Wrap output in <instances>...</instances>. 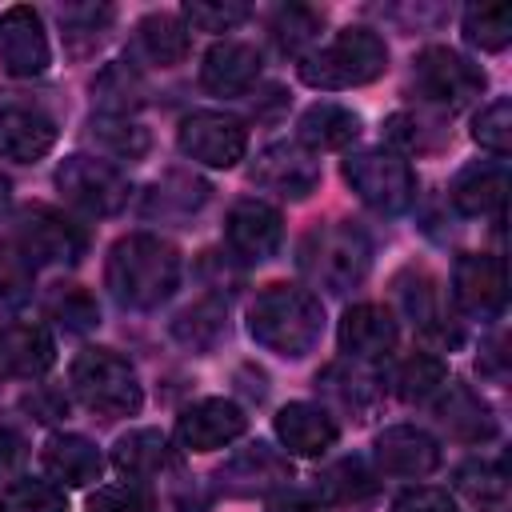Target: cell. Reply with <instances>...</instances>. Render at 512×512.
<instances>
[{"label":"cell","instance_id":"6da1fadb","mask_svg":"<svg viewBox=\"0 0 512 512\" xmlns=\"http://www.w3.org/2000/svg\"><path fill=\"white\" fill-rule=\"evenodd\" d=\"M104 284L124 308L136 312L160 308L180 284V256L168 240L152 232H132L112 244L104 264Z\"/></svg>","mask_w":512,"mask_h":512},{"label":"cell","instance_id":"7a4b0ae2","mask_svg":"<svg viewBox=\"0 0 512 512\" xmlns=\"http://www.w3.org/2000/svg\"><path fill=\"white\" fill-rule=\"evenodd\" d=\"M248 332L260 348L300 360L320 344L324 308L312 292L296 284H268L248 308Z\"/></svg>","mask_w":512,"mask_h":512},{"label":"cell","instance_id":"3957f363","mask_svg":"<svg viewBox=\"0 0 512 512\" xmlns=\"http://www.w3.org/2000/svg\"><path fill=\"white\" fill-rule=\"evenodd\" d=\"M384 68H388V48L372 28H344L328 44L300 56V80L308 88H324V92L368 84Z\"/></svg>","mask_w":512,"mask_h":512},{"label":"cell","instance_id":"277c9868","mask_svg":"<svg viewBox=\"0 0 512 512\" xmlns=\"http://www.w3.org/2000/svg\"><path fill=\"white\" fill-rule=\"evenodd\" d=\"M372 244L352 220L312 228L300 244V272L324 292H348L368 276Z\"/></svg>","mask_w":512,"mask_h":512},{"label":"cell","instance_id":"5b68a950","mask_svg":"<svg viewBox=\"0 0 512 512\" xmlns=\"http://www.w3.org/2000/svg\"><path fill=\"white\" fill-rule=\"evenodd\" d=\"M68 380H72V392L80 396V404L92 408L96 416H108V420L132 416L144 404V388H140L136 368L108 348H84L72 360Z\"/></svg>","mask_w":512,"mask_h":512},{"label":"cell","instance_id":"8992f818","mask_svg":"<svg viewBox=\"0 0 512 512\" xmlns=\"http://www.w3.org/2000/svg\"><path fill=\"white\" fill-rule=\"evenodd\" d=\"M348 188L376 212H404L416 200V172L400 152L364 148L344 160Z\"/></svg>","mask_w":512,"mask_h":512},{"label":"cell","instance_id":"52a82bcc","mask_svg":"<svg viewBox=\"0 0 512 512\" xmlns=\"http://www.w3.org/2000/svg\"><path fill=\"white\" fill-rule=\"evenodd\" d=\"M12 244L28 256V264H76L88 248V236L80 224H72L64 212L48 204H28L12 220Z\"/></svg>","mask_w":512,"mask_h":512},{"label":"cell","instance_id":"ba28073f","mask_svg":"<svg viewBox=\"0 0 512 512\" xmlns=\"http://www.w3.org/2000/svg\"><path fill=\"white\" fill-rule=\"evenodd\" d=\"M56 188L84 216H116L132 196L128 176L116 164L92 156H68L56 168Z\"/></svg>","mask_w":512,"mask_h":512},{"label":"cell","instance_id":"9c48e42d","mask_svg":"<svg viewBox=\"0 0 512 512\" xmlns=\"http://www.w3.org/2000/svg\"><path fill=\"white\" fill-rule=\"evenodd\" d=\"M412 84L428 104L440 108H464L484 92V68L452 48H424L412 64Z\"/></svg>","mask_w":512,"mask_h":512},{"label":"cell","instance_id":"30bf717a","mask_svg":"<svg viewBox=\"0 0 512 512\" xmlns=\"http://www.w3.org/2000/svg\"><path fill=\"white\" fill-rule=\"evenodd\" d=\"M176 144L196 164L232 168L248 152V128L228 112H192V116L180 120Z\"/></svg>","mask_w":512,"mask_h":512},{"label":"cell","instance_id":"8fae6325","mask_svg":"<svg viewBox=\"0 0 512 512\" xmlns=\"http://www.w3.org/2000/svg\"><path fill=\"white\" fill-rule=\"evenodd\" d=\"M452 300L460 312L476 320H496L508 304V276L500 256L464 252L452 268Z\"/></svg>","mask_w":512,"mask_h":512},{"label":"cell","instance_id":"7c38bea8","mask_svg":"<svg viewBox=\"0 0 512 512\" xmlns=\"http://www.w3.org/2000/svg\"><path fill=\"white\" fill-rule=\"evenodd\" d=\"M52 60L48 32L36 8L16 4L0 16V68L8 76H40Z\"/></svg>","mask_w":512,"mask_h":512},{"label":"cell","instance_id":"4fadbf2b","mask_svg":"<svg viewBox=\"0 0 512 512\" xmlns=\"http://www.w3.org/2000/svg\"><path fill=\"white\" fill-rule=\"evenodd\" d=\"M244 428H248V416H244L240 404H232L224 396H208V400H196L180 412L176 440L188 452H216V448L232 444Z\"/></svg>","mask_w":512,"mask_h":512},{"label":"cell","instance_id":"5bb4252c","mask_svg":"<svg viewBox=\"0 0 512 512\" xmlns=\"http://www.w3.org/2000/svg\"><path fill=\"white\" fill-rule=\"evenodd\" d=\"M248 176H252V184H260V188H268V192H276L284 200H304L320 184V164L312 160L308 148L280 140V144H268L256 156Z\"/></svg>","mask_w":512,"mask_h":512},{"label":"cell","instance_id":"9a60e30c","mask_svg":"<svg viewBox=\"0 0 512 512\" xmlns=\"http://www.w3.org/2000/svg\"><path fill=\"white\" fill-rule=\"evenodd\" d=\"M224 236H228V248L240 256V260H268L280 240H284V220L272 204L264 200H236L224 216Z\"/></svg>","mask_w":512,"mask_h":512},{"label":"cell","instance_id":"2e32d148","mask_svg":"<svg viewBox=\"0 0 512 512\" xmlns=\"http://www.w3.org/2000/svg\"><path fill=\"white\" fill-rule=\"evenodd\" d=\"M372 456L384 476H404V480H420L440 468V444L424 428H412V424L384 428L372 444Z\"/></svg>","mask_w":512,"mask_h":512},{"label":"cell","instance_id":"e0dca14e","mask_svg":"<svg viewBox=\"0 0 512 512\" xmlns=\"http://www.w3.org/2000/svg\"><path fill=\"white\" fill-rule=\"evenodd\" d=\"M288 480H292L288 456H280L276 448H268L260 440L240 448L236 456H228L220 468V488L232 496H264L272 488H288Z\"/></svg>","mask_w":512,"mask_h":512},{"label":"cell","instance_id":"ac0fdd59","mask_svg":"<svg viewBox=\"0 0 512 512\" xmlns=\"http://www.w3.org/2000/svg\"><path fill=\"white\" fill-rule=\"evenodd\" d=\"M396 320L384 304H352L340 320V348L352 360H380L396 348Z\"/></svg>","mask_w":512,"mask_h":512},{"label":"cell","instance_id":"d6986e66","mask_svg":"<svg viewBox=\"0 0 512 512\" xmlns=\"http://www.w3.org/2000/svg\"><path fill=\"white\" fill-rule=\"evenodd\" d=\"M436 416L440 424L456 436V440H468V444H484L496 436V416L488 408L484 396H476L468 384L460 380H444V388L436 392Z\"/></svg>","mask_w":512,"mask_h":512},{"label":"cell","instance_id":"ffe728a7","mask_svg":"<svg viewBox=\"0 0 512 512\" xmlns=\"http://www.w3.org/2000/svg\"><path fill=\"white\" fill-rule=\"evenodd\" d=\"M56 344L40 324H0V372L16 380H36L52 368Z\"/></svg>","mask_w":512,"mask_h":512},{"label":"cell","instance_id":"44dd1931","mask_svg":"<svg viewBox=\"0 0 512 512\" xmlns=\"http://www.w3.org/2000/svg\"><path fill=\"white\" fill-rule=\"evenodd\" d=\"M260 80V52L244 40L216 44L200 64V84L216 96H240Z\"/></svg>","mask_w":512,"mask_h":512},{"label":"cell","instance_id":"7402d4cb","mask_svg":"<svg viewBox=\"0 0 512 512\" xmlns=\"http://www.w3.org/2000/svg\"><path fill=\"white\" fill-rule=\"evenodd\" d=\"M276 436L288 448V456H324L336 444L340 428L324 408L300 400V404H284L276 412Z\"/></svg>","mask_w":512,"mask_h":512},{"label":"cell","instance_id":"603a6c76","mask_svg":"<svg viewBox=\"0 0 512 512\" xmlns=\"http://www.w3.org/2000/svg\"><path fill=\"white\" fill-rule=\"evenodd\" d=\"M40 464H44V476L56 484V488H84L92 480H100V468H104V456L96 452L92 440L76 436V432H64V436H52L40 452Z\"/></svg>","mask_w":512,"mask_h":512},{"label":"cell","instance_id":"cb8c5ba5","mask_svg":"<svg viewBox=\"0 0 512 512\" xmlns=\"http://www.w3.org/2000/svg\"><path fill=\"white\" fill-rule=\"evenodd\" d=\"M56 144V124L36 108H0V156L16 164H32L48 156Z\"/></svg>","mask_w":512,"mask_h":512},{"label":"cell","instance_id":"d4e9b609","mask_svg":"<svg viewBox=\"0 0 512 512\" xmlns=\"http://www.w3.org/2000/svg\"><path fill=\"white\" fill-rule=\"evenodd\" d=\"M112 464L128 480H152L176 464L168 436L160 428H132L112 444Z\"/></svg>","mask_w":512,"mask_h":512},{"label":"cell","instance_id":"484cf974","mask_svg":"<svg viewBox=\"0 0 512 512\" xmlns=\"http://www.w3.org/2000/svg\"><path fill=\"white\" fill-rule=\"evenodd\" d=\"M508 192V168L504 164H468L456 172L448 196L460 216H488L504 204Z\"/></svg>","mask_w":512,"mask_h":512},{"label":"cell","instance_id":"4316f807","mask_svg":"<svg viewBox=\"0 0 512 512\" xmlns=\"http://www.w3.org/2000/svg\"><path fill=\"white\" fill-rule=\"evenodd\" d=\"M316 388L340 408V412H352L356 420L364 412H372V404L380 400V380L368 372V368H356V364H328L320 376H316Z\"/></svg>","mask_w":512,"mask_h":512},{"label":"cell","instance_id":"83f0119b","mask_svg":"<svg viewBox=\"0 0 512 512\" xmlns=\"http://www.w3.org/2000/svg\"><path fill=\"white\" fill-rule=\"evenodd\" d=\"M408 276H412V284H404V280L396 284V288H400V304H404L408 320H412L424 336H432V340H440V344L456 348V344H460V328L444 320L440 300H436V284H432L424 272H408Z\"/></svg>","mask_w":512,"mask_h":512},{"label":"cell","instance_id":"f1b7e54d","mask_svg":"<svg viewBox=\"0 0 512 512\" xmlns=\"http://www.w3.org/2000/svg\"><path fill=\"white\" fill-rule=\"evenodd\" d=\"M136 48L144 60L160 64V68H172L188 56V28L180 16H168V12H152L136 24Z\"/></svg>","mask_w":512,"mask_h":512},{"label":"cell","instance_id":"f546056e","mask_svg":"<svg viewBox=\"0 0 512 512\" xmlns=\"http://www.w3.org/2000/svg\"><path fill=\"white\" fill-rule=\"evenodd\" d=\"M360 136V116L344 104L320 100L300 116V140L308 148H344Z\"/></svg>","mask_w":512,"mask_h":512},{"label":"cell","instance_id":"4dcf8cb0","mask_svg":"<svg viewBox=\"0 0 512 512\" xmlns=\"http://www.w3.org/2000/svg\"><path fill=\"white\" fill-rule=\"evenodd\" d=\"M444 380H448V368H444L440 356H432V352H412L408 360L396 364V372H392V392H396L400 400H408V404H420V400H432V396L444 388Z\"/></svg>","mask_w":512,"mask_h":512},{"label":"cell","instance_id":"1f68e13d","mask_svg":"<svg viewBox=\"0 0 512 512\" xmlns=\"http://www.w3.org/2000/svg\"><path fill=\"white\" fill-rule=\"evenodd\" d=\"M44 312H48V320H56L64 332H92V328L100 324V304H96V296H92L88 288H80V284H60V288H52L48 300H44Z\"/></svg>","mask_w":512,"mask_h":512},{"label":"cell","instance_id":"d6a6232c","mask_svg":"<svg viewBox=\"0 0 512 512\" xmlns=\"http://www.w3.org/2000/svg\"><path fill=\"white\" fill-rule=\"evenodd\" d=\"M320 28H324V12L308 8V4H284L272 16V36L292 56H308L312 44L320 40Z\"/></svg>","mask_w":512,"mask_h":512},{"label":"cell","instance_id":"836d02e7","mask_svg":"<svg viewBox=\"0 0 512 512\" xmlns=\"http://www.w3.org/2000/svg\"><path fill=\"white\" fill-rule=\"evenodd\" d=\"M464 40L480 52H500L512 40V4H472L464 12Z\"/></svg>","mask_w":512,"mask_h":512},{"label":"cell","instance_id":"e575fe53","mask_svg":"<svg viewBox=\"0 0 512 512\" xmlns=\"http://www.w3.org/2000/svg\"><path fill=\"white\" fill-rule=\"evenodd\" d=\"M208 200V184L196 180V176H184V172H168L164 180L152 184L148 192V212L156 216H188L196 212L200 204Z\"/></svg>","mask_w":512,"mask_h":512},{"label":"cell","instance_id":"d590c367","mask_svg":"<svg viewBox=\"0 0 512 512\" xmlns=\"http://www.w3.org/2000/svg\"><path fill=\"white\" fill-rule=\"evenodd\" d=\"M320 492L336 504H352V500H364L376 492V472L368 468L364 456H344L336 460L332 468L320 472Z\"/></svg>","mask_w":512,"mask_h":512},{"label":"cell","instance_id":"8d00e7d4","mask_svg":"<svg viewBox=\"0 0 512 512\" xmlns=\"http://www.w3.org/2000/svg\"><path fill=\"white\" fill-rule=\"evenodd\" d=\"M92 92H96L104 116H128V112L140 108V100H144V88H140L136 72L124 68V64H108V68L96 76Z\"/></svg>","mask_w":512,"mask_h":512},{"label":"cell","instance_id":"74e56055","mask_svg":"<svg viewBox=\"0 0 512 512\" xmlns=\"http://www.w3.org/2000/svg\"><path fill=\"white\" fill-rule=\"evenodd\" d=\"M92 140L120 156V160H140L148 152V132L140 124H132L128 116H96L92 120Z\"/></svg>","mask_w":512,"mask_h":512},{"label":"cell","instance_id":"f35d334b","mask_svg":"<svg viewBox=\"0 0 512 512\" xmlns=\"http://www.w3.org/2000/svg\"><path fill=\"white\" fill-rule=\"evenodd\" d=\"M32 272L36 268L12 240L0 244V312H12L32 300Z\"/></svg>","mask_w":512,"mask_h":512},{"label":"cell","instance_id":"ab89813d","mask_svg":"<svg viewBox=\"0 0 512 512\" xmlns=\"http://www.w3.org/2000/svg\"><path fill=\"white\" fill-rule=\"evenodd\" d=\"M384 140L392 148H400V156L404 152H428V148H436L444 140V128L424 120V116H416V112H396V116L384 120Z\"/></svg>","mask_w":512,"mask_h":512},{"label":"cell","instance_id":"60d3db41","mask_svg":"<svg viewBox=\"0 0 512 512\" xmlns=\"http://www.w3.org/2000/svg\"><path fill=\"white\" fill-rule=\"evenodd\" d=\"M224 328H228V320H224V304H216V300L192 304V308L180 312L176 324H172V332H176L184 344H192V348H212V344L220 340Z\"/></svg>","mask_w":512,"mask_h":512},{"label":"cell","instance_id":"b9f144b4","mask_svg":"<svg viewBox=\"0 0 512 512\" xmlns=\"http://www.w3.org/2000/svg\"><path fill=\"white\" fill-rule=\"evenodd\" d=\"M0 512H64V488L52 480H16L4 488Z\"/></svg>","mask_w":512,"mask_h":512},{"label":"cell","instance_id":"7bdbcfd3","mask_svg":"<svg viewBox=\"0 0 512 512\" xmlns=\"http://www.w3.org/2000/svg\"><path fill=\"white\" fill-rule=\"evenodd\" d=\"M248 16H252V8L240 0H188L184 4V20L200 32H232Z\"/></svg>","mask_w":512,"mask_h":512},{"label":"cell","instance_id":"ee69618b","mask_svg":"<svg viewBox=\"0 0 512 512\" xmlns=\"http://www.w3.org/2000/svg\"><path fill=\"white\" fill-rule=\"evenodd\" d=\"M472 140L480 148H488L492 156H508L512 148V104L500 96L492 100L476 120H472Z\"/></svg>","mask_w":512,"mask_h":512},{"label":"cell","instance_id":"f6af8a7d","mask_svg":"<svg viewBox=\"0 0 512 512\" xmlns=\"http://www.w3.org/2000/svg\"><path fill=\"white\" fill-rule=\"evenodd\" d=\"M456 488H460L468 500H476V504H496V500H504L508 480H504V468H500V464H492V460H472V464H464V468L456 472Z\"/></svg>","mask_w":512,"mask_h":512},{"label":"cell","instance_id":"bcb514c9","mask_svg":"<svg viewBox=\"0 0 512 512\" xmlns=\"http://www.w3.org/2000/svg\"><path fill=\"white\" fill-rule=\"evenodd\" d=\"M88 512H160L156 500L140 484H100L88 496Z\"/></svg>","mask_w":512,"mask_h":512},{"label":"cell","instance_id":"7dc6e473","mask_svg":"<svg viewBox=\"0 0 512 512\" xmlns=\"http://www.w3.org/2000/svg\"><path fill=\"white\" fill-rule=\"evenodd\" d=\"M60 20H64V32L76 40V36H88L92 44L104 36L108 20H112V8L104 4H64L60 8Z\"/></svg>","mask_w":512,"mask_h":512},{"label":"cell","instance_id":"c3c4849f","mask_svg":"<svg viewBox=\"0 0 512 512\" xmlns=\"http://www.w3.org/2000/svg\"><path fill=\"white\" fill-rule=\"evenodd\" d=\"M392 512H456V504L444 488H408L396 496Z\"/></svg>","mask_w":512,"mask_h":512},{"label":"cell","instance_id":"681fc988","mask_svg":"<svg viewBox=\"0 0 512 512\" xmlns=\"http://www.w3.org/2000/svg\"><path fill=\"white\" fill-rule=\"evenodd\" d=\"M268 512H324V504L308 492H280L268 500Z\"/></svg>","mask_w":512,"mask_h":512},{"label":"cell","instance_id":"f907efd6","mask_svg":"<svg viewBox=\"0 0 512 512\" xmlns=\"http://www.w3.org/2000/svg\"><path fill=\"white\" fill-rule=\"evenodd\" d=\"M20 452V432L0 416V460H12Z\"/></svg>","mask_w":512,"mask_h":512},{"label":"cell","instance_id":"816d5d0a","mask_svg":"<svg viewBox=\"0 0 512 512\" xmlns=\"http://www.w3.org/2000/svg\"><path fill=\"white\" fill-rule=\"evenodd\" d=\"M8 200H12V184H8L4 176H0V212L8 208Z\"/></svg>","mask_w":512,"mask_h":512}]
</instances>
